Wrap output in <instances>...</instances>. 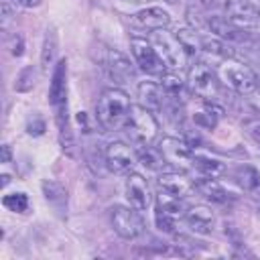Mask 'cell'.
Instances as JSON below:
<instances>
[{"instance_id":"6da1fadb","label":"cell","mask_w":260,"mask_h":260,"mask_svg":"<svg viewBox=\"0 0 260 260\" xmlns=\"http://www.w3.org/2000/svg\"><path fill=\"white\" fill-rule=\"evenodd\" d=\"M130 108H132V102L124 89H118V87L104 89L102 95L98 98V104H95V116H98L100 126L106 132H114V130L124 128L126 118L130 114Z\"/></svg>"},{"instance_id":"7a4b0ae2","label":"cell","mask_w":260,"mask_h":260,"mask_svg":"<svg viewBox=\"0 0 260 260\" xmlns=\"http://www.w3.org/2000/svg\"><path fill=\"white\" fill-rule=\"evenodd\" d=\"M124 130L132 144H136V146L152 144L154 138L158 136V122L154 118V112H150L148 108H144L140 104L132 106L130 114L126 118Z\"/></svg>"},{"instance_id":"3957f363","label":"cell","mask_w":260,"mask_h":260,"mask_svg":"<svg viewBox=\"0 0 260 260\" xmlns=\"http://www.w3.org/2000/svg\"><path fill=\"white\" fill-rule=\"evenodd\" d=\"M187 87L203 102H217L221 95V83L215 69L205 61H195L187 73Z\"/></svg>"},{"instance_id":"277c9868","label":"cell","mask_w":260,"mask_h":260,"mask_svg":"<svg viewBox=\"0 0 260 260\" xmlns=\"http://www.w3.org/2000/svg\"><path fill=\"white\" fill-rule=\"evenodd\" d=\"M150 43H152V47L156 49L158 57L165 61V65H167L171 71H179V69H183V67L187 65L189 55L185 53V49H183V45L179 43V39H177L175 32H169V30H165V28L154 30Z\"/></svg>"},{"instance_id":"5b68a950","label":"cell","mask_w":260,"mask_h":260,"mask_svg":"<svg viewBox=\"0 0 260 260\" xmlns=\"http://www.w3.org/2000/svg\"><path fill=\"white\" fill-rule=\"evenodd\" d=\"M110 219H112V228L114 232L124 238V240H134L144 232V219L138 213L136 207H128V205H114L110 209Z\"/></svg>"},{"instance_id":"8992f818","label":"cell","mask_w":260,"mask_h":260,"mask_svg":"<svg viewBox=\"0 0 260 260\" xmlns=\"http://www.w3.org/2000/svg\"><path fill=\"white\" fill-rule=\"evenodd\" d=\"M158 150L162 152V156L167 158L169 167L177 169V171H189L193 167V146L179 136H162L158 140Z\"/></svg>"},{"instance_id":"52a82bcc","label":"cell","mask_w":260,"mask_h":260,"mask_svg":"<svg viewBox=\"0 0 260 260\" xmlns=\"http://www.w3.org/2000/svg\"><path fill=\"white\" fill-rule=\"evenodd\" d=\"M130 51L134 55L136 65L146 73V75H165L167 73V65L165 61L158 57L156 49L152 47L150 41L142 39V37H132L130 39Z\"/></svg>"},{"instance_id":"ba28073f","label":"cell","mask_w":260,"mask_h":260,"mask_svg":"<svg viewBox=\"0 0 260 260\" xmlns=\"http://www.w3.org/2000/svg\"><path fill=\"white\" fill-rule=\"evenodd\" d=\"M136 158H138L136 152L128 144H124L120 140L110 142L106 146V152H104L106 167L114 175H128V173H132V169L136 165Z\"/></svg>"},{"instance_id":"9c48e42d","label":"cell","mask_w":260,"mask_h":260,"mask_svg":"<svg viewBox=\"0 0 260 260\" xmlns=\"http://www.w3.org/2000/svg\"><path fill=\"white\" fill-rule=\"evenodd\" d=\"M223 16L242 28H254L260 24V8L250 0H221Z\"/></svg>"},{"instance_id":"30bf717a","label":"cell","mask_w":260,"mask_h":260,"mask_svg":"<svg viewBox=\"0 0 260 260\" xmlns=\"http://www.w3.org/2000/svg\"><path fill=\"white\" fill-rule=\"evenodd\" d=\"M102 63H104L110 79H114L116 83H130L136 77V69H134L132 61L118 49H106Z\"/></svg>"},{"instance_id":"8fae6325","label":"cell","mask_w":260,"mask_h":260,"mask_svg":"<svg viewBox=\"0 0 260 260\" xmlns=\"http://www.w3.org/2000/svg\"><path fill=\"white\" fill-rule=\"evenodd\" d=\"M124 195L130 201V205L136 207L138 211H146L152 203L150 183L140 173H128L126 183H124Z\"/></svg>"},{"instance_id":"7c38bea8","label":"cell","mask_w":260,"mask_h":260,"mask_svg":"<svg viewBox=\"0 0 260 260\" xmlns=\"http://www.w3.org/2000/svg\"><path fill=\"white\" fill-rule=\"evenodd\" d=\"M207 28H209L215 37H219V39H223V41H228V43L248 45V43L254 39L252 32H248L246 28L234 24L232 20H228L225 16H219V14L207 16Z\"/></svg>"},{"instance_id":"4fadbf2b","label":"cell","mask_w":260,"mask_h":260,"mask_svg":"<svg viewBox=\"0 0 260 260\" xmlns=\"http://www.w3.org/2000/svg\"><path fill=\"white\" fill-rule=\"evenodd\" d=\"M130 26L138 28V30H160V28H167L171 24V16L167 10H162L160 6H150V8H142L134 14H130L128 18Z\"/></svg>"},{"instance_id":"5bb4252c","label":"cell","mask_w":260,"mask_h":260,"mask_svg":"<svg viewBox=\"0 0 260 260\" xmlns=\"http://www.w3.org/2000/svg\"><path fill=\"white\" fill-rule=\"evenodd\" d=\"M156 185H158V191H165L175 197H187L195 189V181H191L183 171H177V169L162 171L156 179Z\"/></svg>"},{"instance_id":"9a60e30c","label":"cell","mask_w":260,"mask_h":260,"mask_svg":"<svg viewBox=\"0 0 260 260\" xmlns=\"http://www.w3.org/2000/svg\"><path fill=\"white\" fill-rule=\"evenodd\" d=\"M223 75H225L228 85H230L236 93H240V95L252 93V91L256 89V73H254L248 65H242V63L230 65V67H225Z\"/></svg>"},{"instance_id":"2e32d148","label":"cell","mask_w":260,"mask_h":260,"mask_svg":"<svg viewBox=\"0 0 260 260\" xmlns=\"http://www.w3.org/2000/svg\"><path fill=\"white\" fill-rule=\"evenodd\" d=\"M67 102V59H59L53 67L51 85H49V104L59 108Z\"/></svg>"},{"instance_id":"e0dca14e","label":"cell","mask_w":260,"mask_h":260,"mask_svg":"<svg viewBox=\"0 0 260 260\" xmlns=\"http://www.w3.org/2000/svg\"><path fill=\"white\" fill-rule=\"evenodd\" d=\"M183 219H185V223L189 225L191 232H195V234H211L215 215H213L211 207H207V205H191V207H187Z\"/></svg>"},{"instance_id":"ac0fdd59","label":"cell","mask_w":260,"mask_h":260,"mask_svg":"<svg viewBox=\"0 0 260 260\" xmlns=\"http://www.w3.org/2000/svg\"><path fill=\"white\" fill-rule=\"evenodd\" d=\"M160 87L165 91V98L171 104L185 106V100H187V83L181 79V75L177 71H167L165 75H160Z\"/></svg>"},{"instance_id":"d6986e66","label":"cell","mask_w":260,"mask_h":260,"mask_svg":"<svg viewBox=\"0 0 260 260\" xmlns=\"http://www.w3.org/2000/svg\"><path fill=\"white\" fill-rule=\"evenodd\" d=\"M165 91L160 87V83L156 81H140L138 83V104L148 108L150 112H158L162 110V102H165Z\"/></svg>"},{"instance_id":"ffe728a7","label":"cell","mask_w":260,"mask_h":260,"mask_svg":"<svg viewBox=\"0 0 260 260\" xmlns=\"http://www.w3.org/2000/svg\"><path fill=\"white\" fill-rule=\"evenodd\" d=\"M55 112H57L55 122H57V128H59V144H61V148L67 156H75V140H73L71 122H69V116H67V102L61 104L59 108H55Z\"/></svg>"},{"instance_id":"44dd1931","label":"cell","mask_w":260,"mask_h":260,"mask_svg":"<svg viewBox=\"0 0 260 260\" xmlns=\"http://www.w3.org/2000/svg\"><path fill=\"white\" fill-rule=\"evenodd\" d=\"M234 179L242 191L260 199V171L258 169H254L252 165H240L234 171Z\"/></svg>"},{"instance_id":"7402d4cb","label":"cell","mask_w":260,"mask_h":260,"mask_svg":"<svg viewBox=\"0 0 260 260\" xmlns=\"http://www.w3.org/2000/svg\"><path fill=\"white\" fill-rule=\"evenodd\" d=\"M195 189H197L205 199H209V201H213V203L223 205V203H228V201H230V193L219 185V181H217V179L201 177V179H197V181H195Z\"/></svg>"},{"instance_id":"603a6c76","label":"cell","mask_w":260,"mask_h":260,"mask_svg":"<svg viewBox=\"0 0 260 260\" xmlns=\"http://www.w3.org/2000/svg\"><path fill=\"white\" fill-rule=\"evenodd\" d=\"M201 51L207 55H213L217 59H232L236 57V51L232 47V43L215 37V35H201Z\"/></svg>"},{"instance_id":"cb8c5ba5","label":"cell","mask_w":260,"mask_h":260,"mask_svg":"<svg viewBox=\"0 0 260 260\" xmlns=\"http://www.w3.org/2000/svg\"><path fill=\"white\" fill-rule=\"evenodd\" d=\"M136 156L142 167H146L148 171H154V173H160V171H165V167H169V162L162 156V152L158 150V146H150V144L138 146Z\"/></svg>"},{"instance_id":"d4e9b609","label":"cell","mask_w":260,"mask_h":260,"mask_svg":"<svg viewBox=\"0 0 260 260\" xmlns=\"http://www.w3.org/2000/svg\"><path fill=\"white\" fill-rule=\"evenodd\" d=\"M223 110L215 104V102H205V108L201 112H195L193 114V124L203 128V130H213L221 118Z\"/></svg>"},{"instance_id":"484cf974","label":"cell","mask_w":260,"mask_h":260,"mask_svg":"<svg viewBox=\"0 0 260 260\" xmlns=\"http://www.w3.org/2000/svg\"><path fill=\"white\" fill-rule=\"evenodd\" d=\"M193 169L201 177H211V179H219L225 173V165L221 160L205 156V154H195L193 156Z\"/></svg>"},{"instance_id":"4316f807","label":"cell","mask_w":260,"mask_h":260,"mask_svg":"<svg viewBox=\"0 0 260 260\" xmlns=\"http://www.w3.org/2000/svg\"><path fill=\"white\" fill-rule=\"evenodd\" d=\"M156 209H162L171 217L179 219V217H185L187 205L183 203V197H175V195H169L165 191H158L156 193Z\"/></svg>"},{"instance_id":"83f0119b","label":"cell","mask_w":260,"mask_h":260,"mask_svg":"<svg viewBox=\"0 0 260 260\" xmlns=\"http://www.w3.org/2000/svg\"><path fill=\"white\" fill-rule=\"evenodd\" d=\"M41 187H43V195H45V199H47L53 207L63 209V207L67 205V191H65V187H63L59 181L45 179Z\"/></svg>"},{"instance_id":"f1b7e54d","label":"cell","mask_w":260,"mask_h":260,"mask_svg":"<svg viewBox=\"0 0 260 260\" xmlns=\"http://www.w3.org/2000/svg\"><path fill=\"white\" fill-rule=\"evenodd\" d=\"M55 55H57V32L51 26L45 32V41H43V49H41V69L43 71H49V67L55 61Z\"/></svg>"},{"instance_id":"f546056e","label":"cell","mask_w":260,"mask_h":260,"mask_svg":"<svg viewBox=\"0 0 260 260\" xmlns=\"http://www.w3.org/2000/svg\"><path fill=\"white\" fill-rule=\"evenodd\" d=\"M175 35H177L179 43L183 45V49H185V53H187L189 57H193V55H197V53L201 51V35H199L197 30H193L191 26L175 30Z\"/></svg>"},{"instance_id":"4dcf8cb0","label":"cell","mask_w":260,"mask_h":260,"mask_svg":"<svg viewBox=\"0 0 260 260\" xmlns=\"http://www.w3.org/2000/svg\"><path fill=\"white\" fill-rule=\"evenodd\" d=\"M35 77H37V73H35V67H32V65L22 67V69L18 71L16 79H14V89L20 91V93L30 91V89L35 87Z\"/></svg>"},{"instance_id":"1f68e13d","label":"cell","mask_w":260,"mask_h":260,"mask_svg":"<svg viewBox=\"0 0 260 260\" xmlns=\"http://www.w3.org/2000/svg\"><path fill=\"white\" fill-rule=\"evenodd\" d=\"M2 205L8 209V211H14V213H24L28 209V195L18 191V193H10V195H4L2 197Z\"/></svg>"},{"instance_id":"d6a6232c","label":"cell","mask_w":260,"mask_h":260,"mask_svg":"<svg viewBox=\"0 0 260 260\" xmlns=\"http://www.w3.org/2000/svg\"><path fill=\"white\" fill-rule=\"evenodd\" d=\"M154 223L165 234H175L177 232V219L171 217L169 213H165L162 209H154Z\"/></svg>"},{"instance_id":"836d02e7","label":"cell","mask_w":260,"mask_h":260,"mask_svg":"<svg viewBox=\"0 0 260 260\" xmlns=\"http://www.w3.org/2000/svg\"><path fill=\"white\" fill-rule=\"evenodd\" d=\"M185 18H187V24H189L193 30L207 28V16H201L199 8H195V6H189V8L185 10Z\"/></svg>"},{"instance_id":"e575fe53","label":"cell","mask_w":260,"mask_h":260,"mask_svg":"<svg viewBox=\"0 0 260 260\" xmlns=\"http://www.w3.org/2000/svg\"><path fill=\"white\" fill-rule=\"evenodd\" d=\"M242 126H244V132L260 146V116H248L242 122Z\"/></svg>"},{"instance_id":"d590c367","label":"cell","mask_w":260,"mask_h":260,"mask_svg":"<svg viewBox=\"0 0 260 260\" xmlns=\"http://www.w3.org/2000/svg\"><path fill=\"white\" fill-rule=\"evenodd\" d=\"M45 130H47V122L41 116L28 118V122H26V134L28 136H43Z\"/></svg>"},{"instance_id":"8d00e7d4","label":"cell","mask_w":260,"mask_h":260,"mask_svg":"<svg viewBox=\"0 0 260 260\" xmlns=\"http://www.w3.org/2000/svg\"><path fill=\"white\" fill-rule=\"evenodd\" d=\"M6 45H8V51H10L12 57H20V55L24 53V41H22V37H20L18 32L10 35Z\"/></svg>"},{"instance_id":"74e56055","label":"cell","mask_w":260,"mask_h":260,"mask_svg":"<svg viewBox=\"0 0 260 260\" xmlns=\"http://www.w3.org/2000/svg\"><path fill=\"white\" fill-rule=\"evenodd\" d=\"M246 49H248V55H250L254 61L260 63V39H252V41L246 45Z\"/></svg>"},{"instance_id":"f35d334b","label":"cell","mask_w":260,"mask_h":260,"mask_svg":"<svg viewBox=\"0 0 260 260\" xmlns=\"http://www.w3.org/2000/svg\"><path fill=\"white\" fill-rule=\"evenodd\" d=\"M14 6H22V8H37L41 6L43 0H10Z\"/></svg>"},{"instance_id":"ab89813d","label":"cell","mask_w":260,"mask_h":260,"mask_svg":"<svg viewBox=\"0 0 260 260\" xmlns=\"http://www.w3.org/2000/svg\"><path fill=\"white\" fill-rule=\"evenodd\" d=\"M10 160H12V148H10V144H2L0 162H10Z\"/></svg>"},{"instance_id":"60d3db41","label":"cell","mask_w":260,"mask_h":260,"mask_svg":"<svg viewBox=\"0 0 260 260\" xmlns=\"http://www.w3.org/2000/svg\"><path fill=\"white\" fill-rule=\"evenodd\" d=\"M195 6L197 8H205V10H211L217 6V0H195Z\"/></svg>"},{"instance_id":"b9f144b4","label":"cell","mask_w":260,"mask_h":260,"mask_svg":"<svg viewBox=\"0 0 260 260\" xmlns=\"http://www.w3.org/2000/svg\"><path fill=\"white\" fill-rule=\"evenodd\" d=\"M77 122L83 124V132H89V126H87V114H85V112H79V114H77Z\"/></svg>"},{"instance_id":"7bdbcfd3","label":"cell","mask_w":260,"mask_h":260,"mask_svg":"<svg viewBox=\"0 0 260 260\" xmlns=\"http://www.w3.org/2000/svg\"><path fill=\"white\" fill-rule=\"evenodd\" d=\"M8 181H10V177H8V175H2V187H6Z\"/></svg>"},{"instance_id":"ee69618b","label":"cell","mask_w":260,"mask_h":260,"mask_svg":"<svg viewBox=\"0 0 260 260\" xmlns=\"http://www.w3.org/2000/svg\"><path fill=\"white\" fill-rule=\"evenodd\" d=\"M124 2H132V4H144V2H150V0H124Z\"/></svg>"},{"instance_id":"f6af8a7d","label":"cell","mask_w":260,"mask_h":260,"mask_svg":"<svg viewBox=\"0 0 260 260\" xmlns=\"http://www.w3.org/2000/svg\"><path fill=\"white\" fill-rule=\"evenodd\" d=\"M256 89L260 91V73H256Z\"/></svg>"}]
</instances>
